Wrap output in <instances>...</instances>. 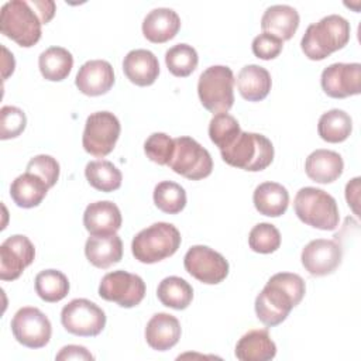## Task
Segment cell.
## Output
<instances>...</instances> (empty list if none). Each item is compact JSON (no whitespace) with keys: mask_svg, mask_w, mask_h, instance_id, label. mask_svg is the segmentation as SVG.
<instances>
[{"mask_svg":"<svg viewBox=\"0 0 361 361\" xmlns=\"http://www.w3.org/2000/svg\"><path fill=\"white\" fill-rule=\"evenodd\" d=\"M306 292L305 281L292 272L272 275L255 298V313L267 327L281 324L290 310L300 303Z\"/></svg>","mask_w":361,"mask_h":361,"instance_id":"6da1fadb","label":"cell"},{"mask_svg":"<svg viewBox=\"0 0 361 361\" xmlns=\"http://www.w3.org/2000/svg\"><path fill=\"white\" fill-rule=\"evenodd\" d=\"M350 31V23L344 17L338 14L326 16L306 28L300 48L309 59L322 61L348 44Z\"/></svg>","mask_w":361,"mask_h":361,"instance_id":"7a4b0ae2","label":"cell"},{"mask_svg":"<svg viewBox=\"0 0 361 361\" xmlns=\"http://www.w3.org/2000/svg\"><path fill=\"white\" fill-rule=\"evenodd\" d=\"M180 233L173 224L158 221L135 234L131 251L137 261L155 264L173 255L180 247Z\"/></svg>","mask_w":361,"mask_h":361,"instance_id":"3957f363","label":"cell"},{"mask_svg":"<svg viewBox=\"0 0 361 361\" xmlns=\"http://www.w3.org/2000/svg\"><path fill=\"white\" fill-rule=\"evenodd\" d=\"M293 209L300 221L319 230H336L340 221L336 199L319 188L306 186L299 189L293 200Z\"/></svg>","mask_w":361,"mask_h":361,"instance_id":"277c9868","label":"cell"},{"mask_svg":"<svg viewBox=\"0 0 361 361\" xmlns=\"http://www.w3.org/2000/svg\"><path fill=\"white\" fill-rule=\"evenodd\" d=\"M226 164L248 172L264 171L274 161V145L262 134L241 131L231 145L220 151Z\"/></svg>","mask_w":361,"mask_h":361,"instance_id":"5b68a950","label":"cell"},{"mask_svg":"<svg viewBox=\"0 0 361 361\" xmlns=\"http://www.w3.org/2000/svg\"><path fill=\"white\" fill-rule=\"evenodd\" d=\"M41 25L42 23L30 1L11 0L1 6L0 31L20 47L35 45L42 34Z\"/></svg>","mask_w":361,"mask_h":361,"instance_id":"8992f818","label":"cell"},{"mask_svg":"<svg viewBox=\"0 0 361 361\" xmlns=\"http://www.w3.org/2000/svg\"><path fill=\"white\" fill-rule=\"evenodd\" d=\"M200 103L210 113H227L234 104V75L228 66L213 65L202 72L197 82Z\"/></svg>","mask_w":361,"mask_h":361,"instance_id":"52a82bcc","label":"cell"},{"mask_svg":"<svg viewBox=\"0 0 361 361\" xmlns=\"http://www.w3.org/2000/svg\"><path fill=\"white\" fill-rule=\"evenodd\" d=\"M173 144L175 147L168 166L175 173L190 180H200L212 173V155L196 140L182 135L173 138Z\"/></svg>","mask_w":361,"mask_h":361,"instance_id":"ba28073f","label":"cell"},{"mask_svg":"<svg viewBox=\"0 0 361 361\" xmlns=\"http://www.w3.org/2000/svg\"><path fill=\"white\" fill-rule=\"evenodd\" d=\"M120 131V121L113 113H92L85 123L82 145L87 154L96 158H103L114 149Z\"/></svg>","mask_w":361,"mask_h":361,"instance_id":"9c48e42d","label":"cell"},{"mask_svg":"<svg viewBox=\"0 0 361 361\" xmlns=\"http://www.w3.org/2000/svg\"><path fill=\"white\" fill-rule=\"evenodd\" d=\"M61 323L71 334L94 337L106 326V314L102 307L89 299H73L62 307Z\"/></svg>","mask_w":361,"mask_h":361,"instance_id":"30bf717a","label":"cell"},{"mask_svg":"<svg viewBox=\"0 0 361 361\" xmlns=\"http://www.w3.org/2000/svg\"><path fill=\"white\" fill-rule=\"evenodd\" d=\"M99 296L121 307H134L140 305L145 296V282L135 274L123 269L113 271L102 278Z\"/></svg>","mask_w":361,"mask_h":361,"instance_id":"8fae6325","label":"cell"},{"mask_svg":"<svg viewBox=\"0 0 361 361\" xmlns=\"http://www.w3.org/2000/svg\"><path fill=\"white\" fill-rule=\"evenodd\" d=\"M14 338L28 348L45 347L52 334L49 319L37 307L25 306L16 312L11 320Z\"/></svg>","mask_w":361,"mask_h":361,"instance_id":"7c38bea8","label":"cell"},{"mask_svg":"<svg viewBox=\"0 0 361 361\" xmlns=\"http://www.w3.org/2000/svg\"><path fill=\"white\" fill-rule=\"evenodd\" d=\"M183 267L189 275L207 285L224 281L230 268L227 259L207 245L190 247L185 254Z\"/></svg>","mask_w":361,"mask_h":361,"instance_id":"4fadbf2b","label":"cell"},{"mask_svg":"<svg viewBox=\"0 0 361 361\" xmlns=\"http://www.w3.org/2000/svg\"><path fill=\"white\" fill-rule=\"evenodd\" d=\"M320 85L324 93L333 99H344L360 94L361 92V65L331 63L323 69Z\"/></svg>","mask_w":361,"mask_h":361,"instance_id":"5bb4252c","label":"cell"},{"mask_svg":"<svg viewBox=\"0 0 361 361\" xmlns=\"http://www.w3.org/2000/svg\"><path fill=\"white\" fill-rule=\"evenodd\" d=\"M302 265L313 276L333 274L341 264L343 250L336 240L316 238L302 250Z\"/></svg>","mask_w":361,"mask_h":361,"instance_id":"9a60e30c","label":"cell"},{"mask_svg":"<svg viewBox=\"0 0 361 361\" xmlns=\"http://www.w3.org/2000/svg\"><path fill=\"white\" fill-rule=\"evenodd\" d=\"M35 258L34 244L28 237L16 234L0 245V279L14 281Z\"/></svg>","mask_w":361,"mask_h":361,"instance_id":"2e32d148","label":"cell"},{"mask_svg":"<svg viewBox=\"0 0 361 361\" xmlns=\"http://www.w3.org/2000/svg\"><path fill=\"white\" fill-rule=\"evenodd\" d=\"M75 85L86 96H102L114 85L113 66L103 59L87 61L79 68Z\"/></svg>","mask_w":361,"mask_h":361,"instance_id":"e0dca14e","label":"cell"},{"mask_svg":"<svg viewBox=\"0 0 361 361\" xmlns=\"http://www.w3.org/2000/svg\"><path fill=\"white\" fill-rule=\"evenodd\" d=\"M121 212L110 200L90 203L83 213V226L90 235L114 234L121 227Z\"/></svg>","mask_w":361,"mask_h":361,"instance_id":"ac0fdd59","label":"cell"},{"mask_svg":"<svg viewBox=\"0 0 361 361\" xmlns=\"http://www.w3.org/2000/svg\"><path fill=\"white\" fill-rule=\"evenodd\" d=\"M127 79L137 86H151L159 75L158 58L148 49H133L123 61Z\"/></svg>","mask_w":361,"mask_h":361,"instance_id":"d6986e66","label":"cell"},{"mask_svg":"<svg viewBox=\"0 0 361 361\" xmlns=\"http://www.w3.org/2000/svg\"><path fill=\"white\" fill-rule=\"evenodd\" d=\"M180 323L169 313H155L147 323L145 340L157 351H166L180 338Z\"/></svg>","mask_w":361,"mask_h":361,"instance_id":"ffe728a7","label":"cell"},{"mask_svg":"<svg viewBox=\"0 0 361 361\" xmlns=\"http://www.w3.org/2000/svg\"><path fill=\"white\" fill-rule=\"evenodd\" d=\"M180 28V18L176 11L166 7L151 10L142 21L144 37L154 44H164L172 39Z\"/></svg>","mask_w":361,"mask_h":361,"instance_id":"44dd1931","label":"cell"},{"mask_svg":"<svg viewBox=\"0 0 361 361\" xmlns=\"http://www.w3.org/2000/svg\"><path fill=\"white\" fill-rule=\"evenodd\" d=\"M85 255L96 268L107 269L123 258L121 238L116 233L90 235L85 244Z\"/></svg>","mask_w":361,"mask_h":361,"instance_id":"7402d4cb","label":"cell"},{"mask_svg":"<svg viewBox=\"0 0 361 361\" xmlns=\"http://www.w3.org/2000/svg\"><path fill=\"white\" fill-rule=\"evenodd\" d=\"M299 13L288 4H275L268 7L261 18V28L282 41L290 39L299 27Z\"/></svg>","mask_w":361,"mask_h":361,"instance_id":"603a6c76","label":"cell"},{"mask_svg":"<svg viewBox=\"0 0 361 361\" xmlns=\"http://www.w3.org/2000/svg\"><path fill=\"white\" fill-rule=\"evenodd\" d=\"M344 169L343 158L331 149H316L305 162L306 175L317 183H331L337 180Z\"/></svg>","mask_w":361,"mask_h":361,"instance_id":"cb8c5ba5","label":"cell"},{"mask_svg":"<svg viewBox=\"0 0 361 361\" xmlns=\"http://www.w3.org/2000/svg\"><path fill=\"white\" fill-rule=\"evenodd\" d=\"M234 353L241 361H269L276 355V345L268 330L252 329L237 341Z\"/></svg>","mask_w":361,"mask_h":361,"instance_id":"d4e9b609","label":"cell"},{"mask_svg":"<svg viewBox=\"0 0 361 361\" xmlns=\"http://www.w3.org/2000/svg\"><path fill=\"white\" fill-rule=\"evenodd\" d=\"M272 79L269 72L259 65H245L237 75V89L248 102L265 99L271 90Z\"/></svg>","mask_w":361,"mask_h":361,"instance_id":"484cf974","label":"cell"},{"mask_svg":"<svg viewBox=\"0 0 361 361\" xmlns=\"http://www.w3.org/2000/svg\"><path fill=\"white\" fill-rule=\"evenodd\" d=\"M252 202L259 214L279 217L289 206V193L281 183L264 182L255 188Z\"/></svg>","mask_w":361,"mask_h":361,"instance_id":"4316f807","label":"cell"},{"mask_svg":"<svg viewBox=\"0 0 361 361\" xmlns=\"http://www.w3.org/2000/svg\"><path fill=\"white\" fill-rule=\"evenodd\" d=\"M48 189V185L39 176L25 172L11 182L10 196L18 207L31 209L44 200Z\"/></svg>","mask_w":361,"mask_h":361,"instance_id":"83f0119b","label":"cell"},{"mask_svg":"<svg viewBox=\"0 0 361 361\" xmlns=\"http://www.w3.org/2000/svg\"><path fill=\"white\" fill-rule=\"evenodd\" d=\"M41 75L51 82H61L66 79L73 66L72 54L62 47H49L41 52L38 58Z\"/></svg>","mask_w":361,"mask_h":361,"instance_id":"f1b7e54d","label":"cell"},{"mask_svg":"<svg viewBox=\"0 0 361 361\" xmlns=\"http://www.w3.org/2000/svg\"><path fill=\"white\" fill-rule=\"evenodd\" d=\"M353 131V120L348 113L340 109H331L319 118L317 133L322 140L337 144L345 141Z\"/></svg>","mask_w":361,"mask_h":361,"instance_id":"f546056e","label":"cell"},{"mask_svg":"<svg viewBox=\"0 0 361 361\" xmlns=\"http://www.w3.org/2000/svg\"><path fill=\"white\" fill-rule=\"evenodd\" d=\"M157 296L164 306L183 310L192 303L193 289L180 276H166L159 282Z\"/></svg>","mask_w":361,"mask_h":361,"instance_id":"4dcf8cb0","label":"cell"},{"mask_svg":"<svg viewBox=\"0 0 361 361\" xmlns=\"http://www.w3.org/2000/svg\"><path fill=\"white\" fill-rule=\"evenodd\" d=\"M85 176L90 186L106 193L117 190L123 180L120 169L106 159L90 161L85 168Z\"/></svg>","mask_w":361,"mask_h":361,"instance_id":"1f68e13d","label":"cell"},{"mask_svg":"<svg viewBox=\"0 0 361 361\" xmlns=\"http://www.w3.org/2000/svg\"><path fill=\"white\" fill-rule=\"evenodd\" d=\"M35 292L48 303L62 300L69 292V281L58 269H44L35 276Z\"/></svg>","mask_w":361,"mask_h":361,"instance_id":"d6a6232c","label":"cell"},{"mask_svg":"<svg viewBox=\"0 0 361 361\" xmlns=\"http://www.w3.org/2000/svg\"><path fill=\"white\" fill-rule=\"evenodd\" d=\"M154 203L164 213L178 214L186 206V192L176 182H159L154 189Z\"/></svg>","mask_w":361,"mask_h":361,"instance_id":"836d02e7","label":"cell"},{"mask_svg":"<svg viewBox=\"0 0 361 361\" xmlns=\"http://www.w3.org/2000/svg\"><path fill=\"white\" fill-rule=\"evenodd\" d=\"M199 56L196 49L188 44H176L165 52L168 71L178 78L189 76L197 66Z\"/></svg>","mask_w":361,"mask_h":361,"instance_id":"e575fe53","label":"cell"},{"mask_svg":"<svg viewBox=\"0 0 361 361\" xmlns=\"http://www.w3.org/2000/svg\"><path fill=\"white\" fill-rule=\"evenodd\" d=\"M240 133L241 128L237 118L228 113L214 114L209 123V137L220 151L231 145Z\"/></svg>","mask_w":361,"mask_h":361,"instance_id":"d590c367","label":"cell"},{"mask_svg":"<svg viewBox=\"0 0 361 361\" xmlns=\"http://www.w3.org/2000/svg\"><path fill=\"white\" fill-rule=\"evenodd\" d=\"M250 248L259 254H271L281 245V233L271 223H258L248 234Z\"/></svg>","mask_w":361,"mask_h":361,"instance_id":"8d00e7d4","label":"cell"},{"mask_svg":"<svg viewBox=\"0 0 361 361\" xmlns=\"http://www.w3.org/2000/svg\"><path fill=\"white\" fill-rule=\"evenodd\" d=\"M173 138L165 133H152L144 142L145 155L158 165H168L173 152Z\"/></svg>","mask_w":361,"mask_h":361,"instance_id":"74e56055","label":"cell"},{"mask_svg":"<svg viewBox=\"0 0 361 361\" xmlns=\"http://www.w3.org/2000/svg\"><path fill=\"white\" fill-rule=\"evenodd\" d=\"M27 126L25 113L16 106H3L0 110V138L10 140L18 137Z\"/></svg>","mask_w":361,"mask_h":361,"instance_id":"f35d334b","label":"cell"},{"mask_svg":"<svg viewBox=\"0 0 361 361\" xmlns=\"http://www.w3.org/2000/svg\"><path fill=\"white\" fill-rule=\"evenodd\" d=\"M25 172L39 176L48 185V188H52L59 179L61 169H59L58 161L54 157L41 154V155H35L28 161Z\"/></svg>","mask_w":361,"mask_h":361,"instance_id":"ab89813d","label":"cell"},{"mask_svg":"<svg viewBox=\"0 0 361 361\" xmlns=\"http://www.w3.org/2000/svg\"><path fill=\"white\" fill-rule=\"evenodd\" d=\"M251 48H252V54L257 58L264 59V61H269V59L276 58L282 52L283 41L271 35V34L262 32V34L257 35L252 39Z\"/></svg>","mask_w":361,"mask_h":361,"instance_id":"60d3db41","label":"cell"},{"mask_svg":"<svg viewBox=\"0 0 361 361\" xmlns=\"http://www.w3.org/2000/svg\"><path fill=\"white\" fill-rule=\"evenodd\" d=\"M55 360L62 361V360H94V357L90 354V351H87L86 347L83 345H65L61 348V351L56 354Z\"/></svg>","mask_w":361,"mask_h":361,"instance_id":"b9f144b4","label":"cell"},{"mask_svg":"<svg viewBox=\"0 0 361 361\" xmlns=\"http://www.w3.org/2000/svg\"><path fill=\"white\" fill-rule=\"evenodd\" d=\"M30 3L34 7V10L37 11L42 24H47L54 18L56 7L52 0H32Z\"/></svg>","mask_w":361,"mask_h":361,"instance_id":"7bdbcfd3","label":"cell"},{"mask_svg":"<svg viewBox=\"0 0 361 361\" xmlns=\"http://www.w3.org/2000/svg\"><path fill=\"white\" fill-rule=\"evenodd\" d=\"M358 192H360V178L351 179L345 186V199L348 206L353 209V212L357 214V203H358Z\"/></svg>","mask_w":361,"mask_h":361,"instance_id":"ee69618b","label":"cell"},{"mask_svg":"<svg viewBox=\"0 0 361 361\" xmlns=\"http://www.w3.org/2000/svg\"><path fill=\"white\" fill-rule=\"evenodd\" d=\"M1 51L4 55V58H3V79H7L14 72L16 62H14L13 54H10L6 47H1Z\"/></svg>","mask_w":361,"mask_h":361,"instance_id":"f6af8a7d","label":"cell"}]
</instances>
